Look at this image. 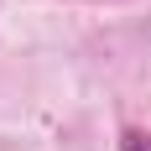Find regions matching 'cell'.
<instances>
[{"label":"cell","instance_id":"cell-1","mask_svg":"<svg viewBox=\"0 0 151 151\" xmlns=\"http://www.w3.org/2000/svg\"><path fill=\"white\" fill-rule=\"evenodd\" d=\"M120 151H151V136H146V130H125V136H120Z\"/></svg>","mask_w":151,"mask_h":151},{"label":"cell","instance_id":"cell-2","mask_svg":"<svg viewBox=\"0 0 151 151\" xmlns=\"http://www.w3.org/2000/svg\"><path fill=\"white\" fill-rule=\"evenodd\" d=\"M94 5H109V0H94Z\"/></svg>","mask_w":151,"mask_h":151}]
</instances>
